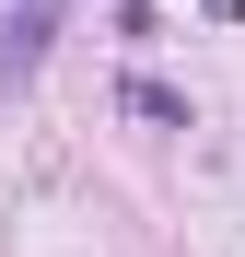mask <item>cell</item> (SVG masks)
Instances as JSON below:
<instances>
[{
  "label": "cell",
  "instance_id": "1",
  "mask_svg": "<svg viewBox=\"0 0 245 257\" xmlns=\"http://www.w3.org/2000/svg\"><path fill=\"white\" fill-rule=\"evenodd\" d=\"M117 105H129L140 128H187V94H163L152 70H129V82H117Z\"/></svg>",
  "mask_w": 245,
  "mask_h": 257
},
{
  "label": "cell",
  "instance_id": "2",
  "mask_svg": "<svg viewBox=\"0 0 245 257\" xmlns=\"http://www.w3.org/2000/svg\"><path fill=\"white\" fill-rule=\"evenodd\" d=\"M12 12H24V24H12V47H47V35H59V0H12Z\"/></svg>",
  "mask_w": 245,
  "mask_h": 257
},
{
  "label": "cell",
  "instance_id": "3",
  "mask_svg": "<svg viewBox=\"0 0 245 257\" xmlns=\"http://www.w3.org/2000/svg\"><path fill=\"white\" fill-rule=\"evenodd\" d=\"M210 12H222V24H245V0H210Z\"/></svg>",
  "mask_w": 245,
  "mask_h": 257
}]
</instances>
